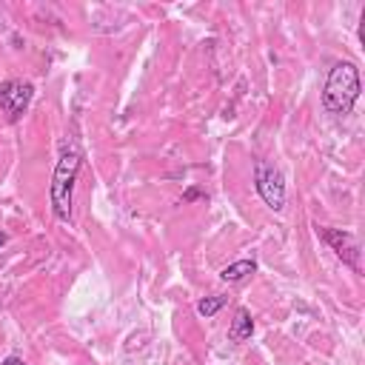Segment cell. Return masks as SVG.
Wrapping results in <instances>:
<instances>
[{
	"label": "cell",
	"instance_id": "cell-1",
	"mask_svg": "<svg viewBox=\"0 0 365 365\" xmlns=\"http://www.w3.org/2000/svg\"><path fill=\"white\" fill-rule=\"evenodd\" d=\"M362 94V80H359V68L351 60H336L322 83V108L334 117H345L351 114V108L356 106Z\"/></svg>",
	"mask_w": 365,
	"mask_h": 365
},
{
	"label": "cell",
	"instance_id": "cell-2",
	"mask_svg": "<svg viewBox=\"0 0 365 365\" xmlns=\"http://www.w3.org/2000/svg\"><path fill=\"white\" fill-rule=\"evenodd\" d=\"M80 165L83 157L74 145H66L54 163L51 171V185H48V202H51V214L60 222H71V211H74V185L80 177Z\"/></svg>",
	"mask_w": 365,
	"mask_h": 365
},
{
	"label": "cell",
	"instance_id": "cell-3",
	"mask_svg": "<svg viewBox=\"0 0 365 365\" xmlns=\"http://www.w3.org/2000/svg\"><path fill=\"white\" fill-rule=\"evenodd\" d=\"M254 188L259 194V200L271 208V211H282L285 208V200H288V191H285V177L277 165H271L268 160H257L254 163Z\"/></svg>",
	"mask_w": 365,
	"mask_h": 365
},
{
	"label": "cell",
	"instance_id": "cell-4",
	"mask_svg": "<svg viewBox=\"0 0 365 365\" xmlns=\"http://www.w3.org/2000/svg\"><path fill=\"white\" fill-rule=\"evenodd\" d=\"M31 97H34V86L29 80L11 77V80H3L0 83V111L6 114L9 123H17L26 114Z\"/></svg>",
	"mask_w": 365,
	"mask_h": 365
},
{
	"label": "cell",
	"instance_id": "cell-5",
	"mask_svg": "<svg viewBox=\"0 0 365 365\" xmlns=\"http://www.w3.org/2000/svg\"><path fill=\"white\" fill-rule=\"evenodd\" d=\"M317 234H319V240L348 265V268H354V271H359V242H356V237L351 234V231H345V228H325V225H317Z\"/></svg>",
	"mask_w": 365,
	"mask_h": 365
},
{
	"label": "cell",
	"instance_id": "cell-6",
	"mask_svg": "<svg viewBox=\"0 0 365 365\" xmlns=\"http://www.w3.org/2000/svg\"><path fill=\"white\" fill-rule=\"evenodd\" d=\"M251 334H254L251 311H248V308H237V311H234V319H231V325H228V342L242 345V342L251 339Z\"/></svg>",
	"mask_w": 365,
	"mask_h": 365
},
{
	"label": "cell",
	"instance_id": "cell-7",
	"mask_svg": "<svg viewBox=\"0 0 365 365\" xmlns=\"http://www.w3.org/2000/svg\"><path fill=\"white\" fill-rule=\"evenodd\" d=\"M251 274H257V259H254V257H245V259H237V262L225 265V268L220 271V279H222V282H242V279L251 277Z\"/></svg>",
	"mask_w": 365,
	"mask_h": 365
},
{
	"label": "cell",
	"instance_id": "cell-8",
	"mask_svg": "<svg viewBox=\"0 0 365 365\" xmlns=\"http://www.w3.org/2000/svg\"><path fill=\"white\" fill-rule=\"evenodd\" d=\"M225 302H228V299H225L222 294H211V297H202V299L197 302V314H200V317H205V319H211V317H214V314H217V311H220Z\"/></svg>",
	"mask_w": 365,
	"mask_h": 365
},
{
	"label": "cell",
	"instance_id": "cell-9",
	"mask_svg": "<svg viewBox=\"0 0 365 365\" xmlns=\"http://www.w3.org/2000/svg\"><path fill=\"white\" fill-rule=\"evenodd\" d=\"M202 197H205V191H200V188L191 185V188H185V194H182L180 202H194V200H202Z\"/></svg>",
	"mask_w": 365,
	"mask_h": 365
},
{
	"label": "cell",
	"instance_id": "cell-10",
	"mask_svg": "<svg viewBox=\"0 0 365 365\" xmlns=\"http://www.w3.org/2000/svg\"><path fill=\"white\" fill-rule=\"evenodd\" d=\"M0 365H29V362L20 356H6V359H0Z\"/></svg>",
	"mask_w": 365,
	"mask_h": 365
},
{
	"label": "cell",
	"instance_id": "cell-11",
	"mask_svg": "<svg viewBox=\"0 0 365 365\" xmlns=\"http://www.w3.org/2000/svg\"><path fill=\"white\" fill-rule=\"evenodd\" d=\"M6 240H9V234H6V231H0V248L6 245Z\"/></svg>",
	"mask_w": 365,
	"mask_h": 365
}]
</instances>
